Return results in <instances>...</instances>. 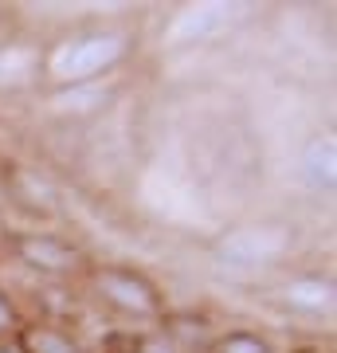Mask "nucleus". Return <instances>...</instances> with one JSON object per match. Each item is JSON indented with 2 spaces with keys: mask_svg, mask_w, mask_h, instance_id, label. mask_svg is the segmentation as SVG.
Instances as JSON below:
<instances>
[{
  "mask_svg": "<svg viewBox=\"0 0 337 353\" xmlns=\"http://www.w3.org/2000/svg\"><path fill=\"white\" fill-rule=\"evenodd\" d=\"M302 176L314 192H334L337 185V145L334 138H310L302 150Z\"/></svg>",
  "mask_w": 337,
  "mask_h": 353,
  "instance_id": "6",
  "label": "nucleus"
},
{
  "mask_svg": "<svg viewBox=\"0 0 337 353\" xmlns=\"http://www.w3.org/2000/svg\"><path fill=\"white\" fill-rule=\"evenodd\" d=\"M12 185H16V192H24V201H32V208H39V212H48V208H51V189L39 181L36 173L16 169V173H12Z\"/></svg>",
  "mask_w": 337,
  "mask_h": 353,
  "instance_id": "11",
  "label": "nucleus"
},
{
  "mask_svg": "<svg viewBox=\"0 0 337 353\" xmlns=\"http://www.w3.org/2000/svg\"><path fill=\"white\" fill-rule=\"evenodd\" d=\"M20 350L24 353H83L75 341L48 326H24L20 330Z\"/></svg>",
  "mask_w": 337,
  "mask_h": 353,
  "instance_id": "8",
  "label": "nucleus"
},
{
  "mask_svg": "<svg viewBox=\"0 0 337 353\" xmlns=\"http://www.w3.org/2000/svg\"><path fill=\"white\" fill-rule=\"evenodd\" d=\"M94 283H99L102 299L114 303L118 310H125V314H141V318L161 314V294H157V287H153L150 279H141L138 271L102 267L99 275H94Z\"/></svg>",
  "mask_w": 337,
  "mask_h": 353,
  "instance_id": "4",
  "label": "nucleus"
},
{
  "mask_svg": "<svg viewBox=\"0 0 337 353\" xmlns=\"http://www.w3.org/2000/svg\"><path fill=\"white\" fill-rule=\"evenodd\" d=\"M106 102V90L99 87H67L55 94V106L59 110H71V114H87V110H99Z\"/></svg>",
  "mask_w": 337,
  "mask_h": 353,
  "instance_id": "10",
  "label": "nucleus"
},
{
  "mask_svg": "<svg viewBox=\"0 0 337 353\" xmlns=\"http://www.w3.org/2000/svg\"><path fill=\"white\" fill-rule=\"evenodd\" d=\"M216 353H271V345L259 338V334H227Z\"/></svg>",
  "mask_w": 337,
  "mask_h": 353,
  "instance_id": "12",
  "label": "nucleus"
},
{
  "mask_svg": "<svg viewBox=\"0 0 337 353\" xmlns=\"http://www.w3.org/2000/svg\"><path fill=\"white\" fill-rule=\"evenodd\" d=\"M138 353H176V350H173V341H165V338H141Z\"/></svg>",
  "mask_w": 337,
  "mask_h": 353,
  "instance_id": "13",
  "label": "nucleus"
},
{
  "mask_svg": "<svg viewBox=\"0 0 337 353\" xmlns=\"http://www.w3.org/2000/svg\"><path fill=\"white\" fill-rule=\"evenodd\" d=\"M16 330V310L8 306V299L0 294V334H12Z\"/></svg>",
  "mask_w": 337,
  "mask_h": 353,
  "instance_id": "14",
  "label": "nucleus"
},
{
  "mask_svg": "<svg viewBox=\"0 0 337 353\" xmlns=\"http://www.w3.org/2000/svg\"><path fill=\"white\" fill-rule=\"evenodd\" d=\"M36 71V51L28 48H8L0 51V87H20Z\"/></svg>",
  "mask_w": 337,
  "mask_h": 353,
  "instance_id": "9",
  "label": "nucleus"
},
{
  "mask_svg": "<svg viewBox=\"0 0 337 353\" xmlns=\"http://www.w3.org/2000/svg\"><path fill=\"white\" fill-rule=\"evenodd\" d=\"M12 248L28 267L48 271V275H63V271H75L79 267L75 248L55 240V236H43V232H20V236H12Z\"/></svg>",
  "mask_w": 337,
  "mask_h": 353,
  "instance_id": "5",
  "label": "nucleus"
},
{
  "mask_svg": "<svg viewBox=\"0 0 337 353\" xmlns=\"http://www.w3.org/2000/svg\"><path fill=\"white\" fill-rule=\"evenodd\" d=\"M290 228L283 224H247V228H232L227 236L216 240V255L232 267H263L275 263L290 252Z\"/></svg>",
  "mask_w": 337,
  "mask_h": 353,
  "instance_id": "2",
  "label": "nucleus"
},
{
  "mask_svg": "<svg viewBox=\"0 0 337 353\" xmlns=\"http://www.w3.org/2000/svg\"><path fill=\"white\" fill-rule=\"evenodd\" d=\"M122 55H125V36H118V32H90V36H79L55 51L51 75L59 79V83L83 87L87 79L110 71Z\"/></svg>",
  "mask_w": 337,
  "mask_h": 353,
  "instance_id": "1",
  "label": "nucleus"
},
{
  "mask_svg": "<svg viewBox=\"0 0 337 353\" xmlns=\"http://www.w3.org/2000/svg\"><path fill=\"white\" fill-rule=\"evenodd\" d=\"M283 299H287L294 310H306V314H322L334 306V283L329 279H290L287 290H283Z\"/></svg>",
  "mask_w": 337,
  "mask_h": 353,
  "instance_id": "7",
  "label": "nucleus"
},
{
  "mask_svg": "<svg viewBox=\"0 0 337 353\" xmlns=\"http://www.w3.org/2000/svg\"><path fill=\"white\" fill-rule=\"evenodd\" d=\"M243 16V4H196L173 16V24L165 28V43L169 48H185V43H208V39L224 36L227 28Z\"/></svg>",
  "mask_w": 337,
  "mask_h": 353,
  "instance_id": "3",
  "label": "nucleus"
}]
</instances>
